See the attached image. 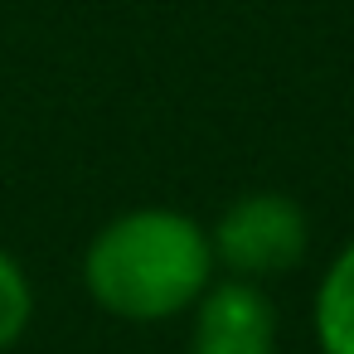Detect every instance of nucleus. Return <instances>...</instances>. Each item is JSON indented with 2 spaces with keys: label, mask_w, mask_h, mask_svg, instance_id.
Returning a JSON list of instances; mask_svg holds the SVG:
<instances>
[{
  "label": "nucleus",
  "mask_w": 354,
  "mask_h": 354,
  "mask_svg": "<svg viewBox=\"0 0 354 354\" xmlns=\"http://www.w3.org/2000/svg\"><path fill=\"white\" fill-rule=\"evenodd\" d=\"M30 320H35V286H30L25 267L0 248V354L25 339Z\"/></svg>",
  "instance_id": "5"
},
{
  "label": "nucleus",
  "mask_w": 354,
  "mask_h": 354,
  "mask_svg": "<svg viewBox=\"0 0 354 354\" xmlns=\"http://www.w3.org/2000/svg\"><path fill=\"white\" fill-rule=\"evenodd\" d=\"M218 272L209 228L180 209L141 204L102 223L83 252L88 296L131 325H160L189 315Z\"/></svg>",
  "instance_id": "1"
},
{
  "label": "nucleus",
  "mask_w": 354,
  "mask_h": 354,
  "mask_svg": "<svg viewBox=\"0 0 354 354\" xmlns=\"http://www.w3.org/2000/svg\"><path fill=\"white\" fill-rule=\"evenodd\" d=\"M214 257L228 277H248V281H267L291 272L306 248H310V218L291 194L277 189H257L233 199L218 223L209 228Z\"/></svg>",
  "instance_id": "2"
},
{
  "label": "nucleus",
  "mask_w": 354,
  "mask_h": 354,
  "mask_svg": "<svg viewBox=\"0 0 354 354\" xmlns=\"http://www.w3.org/2000/svg\"><path fill=\"white\" fill-rule=\"evenodd\" d=\"M277 306L248 277H214L189 306V354H277Z\"/></svg>",
  "instance_id": "3"
},
{
  "label": "nucleus",
  "mask_w": 354,
  "mask_h": 354,
  "mask_svg": "<svg viewBox=\"0 0 354 354\" xmlns=\"http://www.w3.org/2000/svg\"><path fill=\"white\" fill-rule=\"evenodd\" d=\"M310 330L320 354H354V238L320 272L310 301Z\"/></svg>",
  "instance_id": "4"
}]
</instances>
